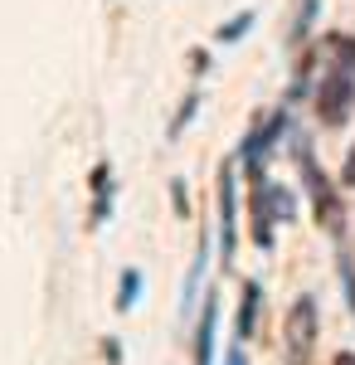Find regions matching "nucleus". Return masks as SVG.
Returning a JSON list of instances; mask_svg holds the SVG:
<instances>
[{"label": "nucleus", "instance_id": "nucleus-1", "mask_svg": "<svg viewBox=\"0 0 355 365\" xmlns=\"http://www.w3.org/2000/svg\"><path fill=\"white\" fill-rule=\"evenodd\" d=\"M317 68L321 78L307 88L312 113L321 127H346L355 113V34H326L317 44Z\"/></svg>", "mask_w": 355, "mask_h": 365}, {"label": "nucleus", "instance_id": "nucleus-2", "mask_svg": "<svg viewBox=\"0 0 355 365\" xmlns=\"http://www.w3.org/2000/svg\"><path fill=\"white\" fill-rule=\"evenodd\" d=\"M292 161H297V170H302V185H307V200H312L317 225H321L331 239L341 244V234H346V205H341L336 185H331V175L321 170L317 151H312V141L302 137V132H292Z\"/></svg>", "mask_w": 355, "mask_h": 365}, {"label": "nucleus", "instance_id": "nucleus-3", "mask_svg": "<svg viewBox=\"0 0 355 365\" xmlns=\"http://www.w3.org/2000/svg\"><path fill=\"white\" fill-rule=\"evenodd\" d=\"M248 185H253V244L258 249H273L277 239V225H292L297 220V200L287 185H277L268 175H248Z\"/></svg>", "mask_w": 355, "mask_h": 365}, {"label": "nucleus", "instance_id": "nucleus-4", "mask_svg": "<svg viewBox=\"0 0 355 365\" xmlns=\"http://www.w3.org/2000/svg\"><path fill=\"white\" fill-rule=\"evenodd\" d=\"M292 132V113L287 108H273V113H258V122L244 132V141H239V151H234V161H239V170L244 175H263V166H268V156L277 151V141Z\"/></svg>", "mask_w": 355, "mask_h": 365}, {"label": "nucleus", "instance_id": "nucleus-5", "mask_svg": "<svg viewBox=\"0 0 355 365\" xmlns=\"http://www.w3.org/2000/svg\"><path fill=\"white\" fill-rule=\"evenodd\" d=\"M317 336H321V307L312 292H302L282 317V361L287 365H312L317 356Z\"/></svg>", "mask_w": 355, "mask_h": 365}, {"label": "nucleus", "instance_id": "nucleus-6", "mask_svg": "<svg viewBox=\"0 0 355 365\" xmlns=\"http://www.w3.org/2000/svg\"><path fill=\"white\" fill-rule=\"evenodd\" d=\"M215 210H219V258L224 268H234V249H239V161H224L219 166V195H215Z\"/></svg>", "mask_w": 355, "mask_h": 365}, {"label": "nucleus", "instance_id": "nucleus-7", "mask_svg": "<svg viewBox=\"0 0 355 365\" xmlns=\"http://www.w3.org/2000/svg\"><path fill=\"white\" fill-rule=\"evenodd\" d=\"M215 331H219V297H205L190 341V365H215Z\"/></svg>", "mask_w": 355, "mask_h": 365}, {"label": "nucleus", "instance_id": "nucleus-8", "mask_svg": "<svg viewBox=\"0 0 355 365\" xmlns=\"http://www.w3.org/2000/svg\"><path fill=\"white\" fill-rule=\"evenodd\" d=\"M108 220H112V166L98 161V166H93V215H88V225L103 229Z\"/></svg>", "mask_w": 355, "mask_h": 365}, {"label": "nucleus", "instance_id": "nucleus-9", "mask_svg": "<svg viewBox=\"0 0 355 365\" xmlns=\"http://www.w3.org/2000/svg\"><path fill=\"white\" fill-rule=\"evenodd\" d=\"M258 312H263V287L258 282H244V302H239V322H234L239 341H248L258 331Z\"/></svg>", "mask_w": 355, "mask_h": 365}, {"label": "nucleus", "instance_id": "nucleus-10", "mask_svg": "<svg viewBox=\"0 0 355 365\" xmlns=\"http://www.w3.org/2000/svg\"><path fill=\"white\" fill-rule=\"evenodd\" d=\"M317 15H321V0H297V15H292V44H297V49L312 44V25H317Z\"/></svg>", "mask_w": 355, "mask_h": 365}, {"label": "nucleus", "instance_id": "nucleus-11", "mask_svg": "<svg viewBox=\"0 0 355 365\" xmlns=\"http://www.w3.org/2000/svg\"><path fill=\"white\" fill-rule=\"evenodd\" d=\"M253 20H258L253 10H244V15H234V20H224V25L215 29V44H239V39H244L248 29H253Z\"/></svg>", "mask_w": 355, "mask_h": 365}, {"label": "nucleus", "instance_id": "nucleus-12", "mask_svg": "<svg viewBox=\"0 0 355 365\" xmlns=\"http://www.w3.org/2000/svg\"><path fill=\"white\" fill-rule=\"evenodd\" d=\"M205 268H210V234H200V249H195V263H190V278H185V307H190L195 287L205 278Z\"/></svg>", "mask_w": 355, "mask_h": 365}, {"label": "nucleus", "instance_id": "nucleus-13", "mask_svg": "<svg viewBox=\"0 0 355 365\" xmlns=\"http://www.w3.org/2000/svg\"><path fill=\"white\" fill-rule=\"evenodd\" d=\"M141 297V268H122V287H117V312H132Z\"/></svg>", "mask_w": 355, "mask_h": 365}, {"label": "nucleus", "instance_id": "nucleus-14", "mask_svg": "<svg viewBox=\"0 0 355 365\" xmlns=\"http://www.w3.org/2000/svg\"><path fill=\"white\" fill-rule=\"evenodd\" d=\"M195 113H200V88H190V93L180 98V113L170 117V137H180V132L190 127V117H195Z\"/></svg>", "mask_w": 355, "mask_h": 365}, {"label": "nucleus", "instance_id": "nucleus-15", "mask_svg": "<svg viewBox=\"0 0 355 365\" xmlns=\"http://www.w3.org/2000/svg\"><path fill=\"white\" fill-rule=\"evenodd\" d=\"M341 287H346V302H351V312H355V263H351L346 249H341Z\"/></svg>", "mask_w": 355, "mask_h": 365}, {"label": "nucleus", "instance_id": "nucleus-16", "mask_svg": "<svg viewBox=\"0 0 355 365\" xmlns=\"http://www.w3.org/2000/svg\"><path fill=\"white\" fill-rule=\"evenodd\" d=\"M341 185L355 190V141H351V151H346V161H341Z\"/></svg>", "mask_w": 355, "mask_h": 365}, {"label": "nucleus", "instance_id": "nucleus-17", "mask_svg": "<svg viewBox=\"0 0 355 365\" xmlns=\"http://www.w3.org/2000/svg\"><path fill=\"white\" fill-rule=\"evenodd\" d=\"M170 195H175V215L185 220V215H190V200H185V180H170Z\"/></svg>", "mask_w": 355, "mask_h": 365}, {"label": "nucleus", "instance_id": "nucleus-18", "mask_svg": "<svg viewBox=\"0 0 355 365\" xmlns=\"http://www.w3.org/2000/svg\"><path fill=\"white\" fill-rule=\"evenodd\" d=\"M224 365H248V351H244V346H239V341H234V346L224 351Z\"/></svg>", "mask_w": 355, "mask_h": 365}, {"label": "nucleus", "instance_id": "nucleus-19", "mask_svg": "<svg viewBox=\"0 0 355 365\" xmlns=\"http://www.w3.org/2000/svg\"><path fill=\"white\" fill-rule=\"evenodd\" d=\"M103 351H108V365H122V346H117V341H108Z\"/></svg>", "mask_w": 355, "mask_h": 365}, {"label": "nucleus", "instance_id": "nucleus-20", "mask_svg": "<svg viewBox=\"0 0 355 365\" xmlns=\"http://www.w3.org/2000/svg\"><path fill=\"white\" fill-rule=\"evenodd\" d=\"M336 365H355V351H341V356H336Z\"/></svg>", "mask_w": 355, "mask_h": 365}]
</instances>
